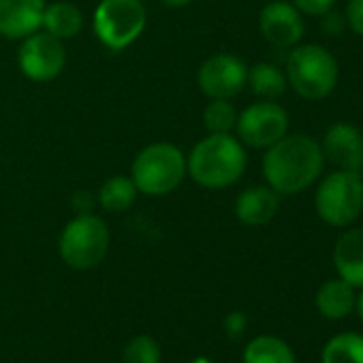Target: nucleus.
I'll return each instance as SVG.
<instances>
[{"label":"nucleus","mask_w":363,"mask_h":363,"mask_svg":"<svg viewBox=\"0 0 363 363\" xmlns=\"http://www.w3.org/2000/svg\"><path fill=\"white\" fill-rule=\"evenodd\" d=\"M325 164L320 145L308 135H284L267 147L263 175L278 195H297L318 179Z\"/></svg>","instance_id":"nucleus-1"},{"label":"nucleus","mask_w":363,"mask_h":363,"mask_svg":"<svg viewBox=\"0 0 363 363\" xmlns=\"http://www.w3.org/2000/svg\"><path fill=\"white\" fill-rule=\"evenodd\" d=\"M246 169V150L231 133H210L186 156V175L201 189L233 186Z\"/></svg>","instance_id":"nucleus-2"},{"label":"nucleus","mask_w":363,"mask_h":363,"mask_svg":"<svg viewBox=\"0 0 363 363\" xmlns=\"http://www.w3.org/2000/svg\"><path fill=\"white\" fill-rule=\"evenodd\" d=\"M186 177V154L177 145L156 141L145 145L130 164V179L141 195L164 197Z\"/></svg>","instance_id":"nucleus-3"},{"label":"nucleus","mask_w":363,"mask_h":363,"mask_svg":"<svg viewBox=\"0 0 363 363\" xmlns=\"http://www.w3.org/2000/svg\"><path fill=\"white\" fill-rule=\"evenodd\" d=\"M286 82L303 99H325L337 84V62L320 45H295L286 58Z\"/></svg>","instance_id":"nucleus-4"},{"label":"nucleus","mask_w":363,"mask_h":363,"mask_svg":"<svg viewBox=\"0 0 363 363\" xmlns=\"http://www.w3.org/2000/svg\"><path fill=\"white\" fill-rule=\"evenodd\" d=\"M316 214L329 227H348L363 212V175L337 169L329 173L314 195Z\"/></svg>","instance_id":"nucleus-5"},{"label":"nucleus","mask_w":363,"mask_h":363,"mask_svg":"<svg viewBox=\"0 0 363 363\" xmlns=\"http://www.w3.org/2000/svg\"><path fill=\"white\" fill-rule=\"evenodd\" d=\"M147 22V11L141 0H101L94 9V35L111 50L122 52L133 45Z\"/></svg>","instance_id":"nucleus-6"},{"label":"nucleus","mask_w":363,"mask_h":363,"mask_svg":"<svg viewBox=\"0 0 363 363\" xmlns=\"http://www.w3.org/2000/svg\"><path fill=\"white\" fill-rule=\"evenodd\" d=\"M58 250L73 269L96 267L109 250V229L94 214H79L60 233Z\"/></svg>","instance_id":"nucleus-7"},{"label":"nucleus","mask_w":363,"mask_h":363,"mask_svg":"<svg viewBox=\"0 0 363 363\" xmlns=\"http://www.w3.org/2000/svg\"><path fill=\"white\" fill-rule=\"evenodd\" d=\"M18 65L24 77L37 84L56 79L67 65V50L60 39L50 33H33L22 41Z\"/></svg>","instance_id":"nucleus-8"},{"label":"nucleus","mask_w":363,"mask_h":363,"mask_svg":"<svg viewBox=\"0 0 363 363\" xmlns=\"http://www.w3.org/2000/svg\"><path fill=\"white\" fill-rule=\"evenodd\" d=\"M238 135L250 147H269L289 130V113L274 101H259L238 116Z\"/></svg>","instance_id":"nucleus-9"},{"label":"nucleus","mask_w":363,"mask_h":363,"mask_svg":"<svg viewBox=\"0 0 363 363\" xmlns=\"http://www.w3.org/2000/svg\"><path fill=\"white\" fill-rule=\"evenodd\" d=\"M248 79V67L233 54L210 56L197 75L199 88L210 99H233L242 92Z\"/></svg>","instance_id":"nucleus-10"},{"label":"nucleus","mask_w":363,"mask_h":363,"mask_svg":"<svg viewBox=\"0 0 363 363\" xmlns=\"http://www.w3.org/2000/svg\"><path fill=\"white\" fill-rule=\"evenodd\" d=\"M259 28L265 41L280 50L295 48L306 30L301 11L293 3H286V0H272L261 9Z\"/></svg>","instance_id":"nucleus-11"},{"label":"nucleus","mask_w":363,"mask_h":363,"mask_svg":"<svg viewBox=\"0 0 363 363\" xmlns=\"http://www.w3.org/2000/svg\"><path fill=\"white\" fill-rule=\"evenodd\" d=\"M323 156L337 169L363 175V135L346 122L333 124L323 139Z\"/></svg>","instance_id":"nucleus-12"},{"label":"nucleus","mask_w":363,"mask_h":363,"mask_svg":"<svg viewBox=\"0 0 363 363\" xmlns=\"http://www.w3.org/2000/svg\"><path fill=\"white\" fill-rule=\"evenodd\" d=\"M45 0H0V37L26 39L43 24Z\"/></svg>","instance_id":"nucleus-13"},{"label":"nucleus","mask_w":363,"mask_h":363,"mask_svg":"<svg viewBox=\"0 0 363 363\" xmlns=\"http://www.w3.org/2000/svg\"><path fill=\"white\" fill-rule=\"evenodd\" d=\"M280 208V195L269 186H250L235 199V216L246 227L267 225Z\"/></svg>","instance_id":"nucleus-14"},{"label":"nucleus","mask_w":363,"mask_h":363,"mask_svg":"<svg viewBox=\"0 0 363 363\" xmlns=\"http://www.w3.org/2000/svg\"><path fill=\"white\" fill-rule=\"evenodd\" d=\"M333 265L342 280L363 289V229H348L333 248Z\"/></svg>","instance_id":"nucleus-15"},{"label":"nucleus","mask_w":363,"mask_h":363,"mask_svg":"<svg viewBox=\"0 0 363 363\" xmlns=\"http://www.w3.org/2000/svg\"><path fill=\"white\" fill-rule=\"evenodd\" d=\"M314 303H316L318 314L325 316L327 320H342L354 310V303H357L354 286H350L342 278H331L320 284V289L316 291Z\"/></svg>","instance_id":"nucleus-16"},{"label":"nucleus","mask_w":363,"mask_h":363,"mask_svg":"<svg viewBox=\"0 0 363 363\" xmlns=\"http://www.w3.org/2000/svg\"><path fill=\"white\" fill-rule=\"evenodd\" d=\"M41 26L52 37L65 41V39H73V37H77L82 33V28H84V16H82V11L73 3H67V0H58V3L45 5L43 24Z\"/></svg>","instance_id":"nucleus-17"},{"label":"nucleus","mask_w":363,"mask_h":363,"mask_svg":"<svg viewBox=\"0 0 363 363\" xmlns=\"http://www.w3.org/2000/svg\"><path fill=\"white\" fill-rule=\"evenodd\" d=\"M244 363H295V352L278 335H257L244 348Z\"/></svg>","instance_id":"nucleus-18"},{"label":"nucleus","mask_w":363,"mask_h":363,"mask_svg":"<svg viewBox=\"0 0 363 363\" xmlns=\"http://www.w3.org/2000/svg\"><path fill=\"white\" fill-rule=\"evenodd\" d=\"M320 363H363V333L342 331L327 340Z\"/></svg>","instance_id":"nucleus-19"},{"label":"nucleus","mask_w":363,"mask_h":363,"mask_svg":"<svg viewBox=\"0 0 363 363\" xmlns=\"http://www.w3.org/2000/svg\"><path fill=\"white\" fill-rule=\"evenodd\" d=\"M250 90L263 99V101H274L284 94L286 88V75L272 62H257L252 69H248V79Z\"/></svg>","instance_id":"nucleus-20"},{"label":"nucleus","mask_w":363,"mask_h":363,"mask_svg":"<svg viewBox=\"0 0 363 363\" xmlns=\"http://www.w3.org/2000/svg\"><path fill=\"white\" fill-rule=\"evenodd\" d=\"M139 191L135 186V182L126 175H113L109 177L105 184L99 191V203L103 210L107 212H126L135 199H137Z\"/></svg>","instance_id":"nucleus-21"},{"label":"nucleus","mask_w":363,"mask_h":363,"mask_svg":"<svg viewBox=\"0 0 363 363\" xmlns=\"http://www.w3.org/2000/svg\"><path fill=\"white\" fill-rule=\"evenodd\" d=\"M203 124L210 133H231L238 124V111L227 99H212L203 111Z\"/></svg>","instance_id":"nucleus-22"},{"label":"nucleus","mask_w":363,"mask_h":363,"mask_svg":"<svg viewBox=\"0 0 363 363\" xmlns=\"http://www.w3.org/2000/svg\"><path fill=\"white\" fill-rule=\"evenodd\" d=\"M122 363H160V346L150 335H135L122 350Z\"/></svg>","instance_id":"nucleus-23"},{"label":"nucleus","mask_w":363,"mask_h":363,"mask_svg":"<svg viewBox=\"0 0 363 363\" xmlns=\"http://www.w3.org/2000/svg\"><path fill=\"white\" fill-rule=\"evenodd\" d=\"M344 18L346 24L352 28V33L363 37V0H348Z\"/></svg>","instance_id":"nucleus-24"},{"label":"nucleus","mask_w":363,"mask_h":363,"mask_svg":"<svg viewBox=\"0 0 363 363\" xmlns=\"http://www.w3.org/2000/svg\"><path fill=\"white\" fill-rule=\"evenodd\" d=\"M291 3L306 16H323L333 9L335 0H291Z\"/></svg>","instance_id":"nucleus-25"},{"label":"nucleus","mask_w":363,"mask_h":363,"mask_svg":"<svg viewBox=\"0 0 363 363\" xmlns=\"http://www.w3.org/2000/svg\"><path fill=\"white\" fill-rule=\"evenodd\" d=\"M323 33L327 37H340L344 33V26H346V18L333 9H329L327 13H323Z\"/></svg>","instance_id":"nucleus-26"},{"label":"nucleus","mask_w":363,"mask_h":363,"mask_svg":"<svg viewBox=\"0 0 363 363\" xmlns=\"http://www.w3.org/2000/svg\"><path fill=\"white\" fill-rule=\"evenodd\" d=\"M227 327H229V331H231L233 335L242 333V331H244V327H246V316H244L242 312L231 314V316L227 318Z\"/></svg>","instance_id":"nucleus-27"},{"label":"nucleus","mask_w":363,"mask_h":363,"mask_svg":"<svg viewBox=\"0 0 363 363\" xmlns=\"http://www.w3.org/2000/svg\"><path fill=\"white\" fill-rule=\"evenodd\" d=\"M162 5H167V7H171V9H182V7H186V5H191L193 0H160Z\"/></svg>","instance_id":"nucleus-28"},{"label":"nucleus","mask_w":363,"mask_h":363,"mask_svg":"<svg viewBox=\"0 0 363 363\" xmlns=\"http://www.w3.org/2000/svg\"><path fill=\"white\" fill-rule=\"evenodd\" d=\"M354 310H357V314H359V318H361V323H363V289H361V293H359V297H357Z\"/></svg>","instance_id":"nucleus-29"},{"label":"nucleus","mask_w":363,"mask_h":363,"mask_svg":"<svg viewBox=\"0 0 363 363\" xmlns=\"http://www.w3.org/2000/svg\"><path fill=\"white\" fill-rule=\"evenodd\" d=\"M191 363H212L210 359H206V357H197V359H193Z\"/></svg>","instance_id":"nucleus-30"}]
</instances>
